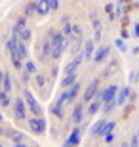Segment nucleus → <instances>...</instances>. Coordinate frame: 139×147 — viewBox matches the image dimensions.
<instances>
[{
  "label": "nucleus",
  "instance_id": "obj_1",
  "mask_svg": "<svg viewBox=\"0 0 139 147\" xmlns=\"http://www.w3.org/2000/svg\"><path fill=\"white\" fill-rule=\"evenodd\" d=\"M46 34L50 36L52 40V61H59L61 55L65 54V50H69V44H71V38L65 36L61 29H55V27H50L46 31Z\"/></svg>",
  "mask_w": 139,
  "mask_h": 147
},
{
  "label": "nucleus",
  "instance_id": "obj_2",
  "mask_svg": "<svg viewBox=\"0 0 139 147\" xmlns=\"http://www.w3.org/2000/svg\"><path fill=\"white\" fill-rule=\"evenodd\" d=\"M11 34H15L17 38H21L23 42H27V44L32 40V31L29 27V19L25 16H19L11 23Z\"/></svg>",
  "mask_w": 139,
  "mask_h": 147
},
{
  "label": "nucleus",
  "instance_id": "obj_3",
  "mask_svg": "<svg viewBox=\"0 0 139 147\" xmlns=\"http://www.w3.org/2000/svg\"><path fill=\"white\" fill-rule=\"evenodd\" d=\"M27 126H29V132H31L32 136H44L46 134V119H44V115H32L27 119Z\"/></svg>",
  "mask_w": 139,
  "mask_h": 147
},
{
  "label": "nucleus",
  "instance_id": "obj_4",
  "mask_svg": "<svg viewBox=\"0 0 139 147\" xmlns=\"http://www.w3.org/2000/svg\"><path fill=\"white\" fill-rule=\"evenodd\" d=\"M23 98H25V103H27V109L31 115H44V107L40 105L36 98H34V94L29 90V86L23 88Z\"/></svg>",
  "mask_w": 139,
  "mask_h": 147
},
{
  "label": "nucleus",
  "instance_id": "obj_5",
  "mask_svg": "<svg viewBox=\"0 0 139 147\" xmlns=\"http://www.w3.org/2000/svg\"><path fill=\"white\" fill-rule=\"evenodd\" d=\"M11 113H13V119L15 122H27V103H25V98H15L13 103H11Z\"/></svg>",
  "mask_w": 139,
  "mask_h": 147
},
{
  "label": "nucleus",
  "instance_id": "obj_6",
  "mask_svg": "<svg viewBox=\"0 0 139 147\" xmlns=\"http://www.w3.org/2000/svg\"><path fill=\"white\" fill-rule=\"evenodd\" d=\"M4 136L8 138L13 145H17V147H25L27 143H34V142H31L23 132L17 130V128H8V130H4Z\"/></svg>",
  "mask_w": 139,
  "mask_h": 147
},
{
  "label": "nucleus",
  "instance_id": "obj_7",
  "mask_svg": "<svg viewBox=\"0 0 139 147\" xmlns=\"http://www.w3.org/2000/svg\"><path fill=\"white\" fill-rule=\"evenodd\" d=\"M40 40H42V44H38V61H42V63H46V61H52V40H50L48 34H44V36H40Z\"/></svg>",
  "mask_w": 139,
  "mask_h": 147
},
{
  "label": "nucleus",
  "instance_id": "obj_8",
  "mask_svg": "<svg viewBox=\"0 0 139 147\" xmlns=\"http://www.w3.org/2000/svg\"><path fill=\"white\" fill-rule=\"evenodd\" d=\"M99 84H101V76H95V78H93V80L86 86L84 94H82V101H84V103H90L91 99L99 94V90H101V88H99Z\"/></svg>",
  "mask_w": 139,
  "mask_h": 147
},
{
  "label": "nucleus",
  "instance_id": "obj_9",
  "mask_svg": "<svg viewBox=\"0 0 139 147\" xmlns=\"http://www.w3.org/2000/svg\"><path fill=\"white\" fill-rule=\"evenodd\" d=\"M34 78V84H36V90L42 96H48V90L52 88V78H50V75H44V73H36V75L32 76Z\"/></svg>",
  "mask_w": 139,
  "mask_h": 147
},
{
  "label": "nucleus",
  "instance_id": "obj_10",
  "mask_svg": "<svg viewBox=\"0 0 139 147\" xmlns=\"http://www.w3.org/2000/svg\"><path fill=\"white\" fill-rule=\"evenodd\" d=\"M65 107H67V101H65V98H63V94H59L57 98L54 99V103L50 105V113L54 115L55 119H65Z\"/></svg>",
  "mask_w": 139,
  "mask_h": 147
},
{
  "label": "nucleus",
  "instance_id": "obj_11",
  "mask_svg": "<svg viewBox=\"0 0 139 147\" xmlns=\"http://www.w3.org/2000/svg\"><path fill=\"white\" fill-rule=\"evenodd\" d=\"M86 119V109H84V101H76L73 105V109H71V122L75 126L82 124Z\"/></svg>",
  "mask_w": 139,
  "mask_h": 147
},
{
  "label": "nucleus",
  "instance_id": "obj_12",
  "mask_svg": "<svg viewBox=\"0 0 139 147\" xmlns=\"http://www.w3.org/2000/svg\"><path fill=\"white\" fill-rule=\"evenodd\" d=\"M80 90H82V84H80L78 80H76L73 86L63 88V90H61V94H63V98H65V101H67V105H71L73 101H76V98H78Z\"/></svg>",
  "mask_w": 139,
  "mask_h": 147
},
{
  "label": "nucleus",
  "instance_id": "obj_13",
  "mask_svg": "<svg viewBox=\"0 0 139 147\" xmlns=\"http://www.w3.org/2000/svg\"><path fill=\"white\" fill-rule=\"evenodd\" d=\"M109 55H111V46L109 44H103V46H99V48L95 50V54H93V65H101L103 61L109 59Z\"/></svg>",
  "mask_w": 139,
  "mask_h": 147
},
{
  "label": "nucleus",
  "instance_id": "obj_14",
  "mask_svg": "<svg viewBox=\"0 0 139 147\" xmlns=\"http://www.w3.org/2000/svg\"><path fill=\"white\" fill-rule=\"evenodd\" d=\"M116 94H118V84H114V82H111V84H107L105 88H101V90H99V96H101L103 103H105V101L114 99V98H116Z\"/></svg>",
  "mask_w": 139,
  "mask_h": 147
},
{
  "label": "nucleus",
  "instance_id": "obj_15",
  "mask_svg": "<svg viewBox=\"0 0 139 147\" xmlns=\"http://www.w3.org/2000/svg\"><path fill=\"white\" fill-rule=\"evenodd\" d=\"M101 107H103V99H101V96L97 94L95 98H93L90 103H88V109H86V117H88V119H90V117H95V115L101 111Z\"/></svg>",
  "mask_w": 139,
  "mask_h": 147
},
{
  "label": "nucleus",
  "instance_id": "obj_16",
  "mask_svg": "<svg viewBox=\"0 0 139 147\" xmlns=\"http://www.w3.org/2000/svg\"><path fill=\"white\" fill-rule=\"evenodd\" d=\"M63 143H65V145H80V143H82V126L80 124L75 126L73 132L69 134V138H67Z\"/></svg>",
  "mask_w": 139,
  "mask_h": 147
},
{
  "label": "nucleus",
  "instance_id": "obj_17",
  "mask_svg": "<svg viewBox=\"0 0 139 147\" xmlns=\"http://www.w3.org/2000/svg\"><path fill=\"white\" fill-rule=\"evenodd\" d=\"M107 122H109L107 115H103V119H99L95 124L91 126L90 136H91V138H103V132H105V124H107Z\"/></svg>",
  "mask_w": 139,
  "mask_h": 147
},
{
  "label": "nucleus",
  "instance_id": "obj_18",
  "mask_svg": "<svg viewBox=\"0 0 139 147\" xmlns=\"http://www.w3.org/2000/svg\"><path fill=\"white\" fill-rule=\"evenodd\" d=\"M130 94H132V88H130L128 84L118 88V94H116V103H118V107H122V105H126L130 101Z\"/></svg>",
  "mask_w": 139,
  "mask_h": 147
},
{
  "label": "nucleus",
  "instance_id": "obj_19",
  "mask_svg": "<svg viewBox=\"0 0 139 147\" xmlns=\"http://www.w3.org/2000/svg\"><path fill=\"white\" fill-rule=\"evenodd\" d=\"M82 52H84V61H91L93 59V54H95V40H93V38L84 40V48H82Z\"/></svg>",
  "mask_w": 139,
  "mask_h": 147
},
{
  "label": "nucleus",
  "instance_id": "obj_20",
  "mask_svg": "<svg viewBox=\"0 0 139 147\" xmlns=\"http://www.w3.org/2000/svg\"><path fill=\"white\" fill-rule=\"evenodd\" d=\"M84 40L86 38L84 36H71V44H69V52H71V55H75V54H78V52H82V48H84Z\"/></svg>",
  "mask_w": 139,
  "mask_h": 147
},
{
  "label": "nucleus",
  "instance_id": "obj_21",
  "mask_svg": "<svg viewBox=\"0 0 139 147\" xmlns=\"http://www.w3.org/2000/svg\"><path fill=\"white\" fill-rule=\"evenodd\" d=\"M116 67H118V61H116V59H111V61H109V65L105 67V69H103V73L99 75V76H101V80H107L109 76L114 75V73H116V71H114Z\"/></svg>",
  "mask_w": 139,
  "mask_h": 147
},
{
  "label": "nucleus",
  "instance_id": "obj_22",
  "mask_svg": "<svg viewBox=\"0 0 139 147\" xmlns=\"http://www.w3.org/2000/svg\"><path fill=\"white\" fill-rule=\"evenodd\" d=\"M48 13H52V11H50L48 0H36V16L38 17H46Z\"/></svg>",
  "mask_w": 139,
  "mask_h": 147
},
{
  "label": "nucleus",
  "instance_id": "obj_23",
  "mask_svg": "<svg viewBox=\"0 0 139 147\" xmlns=\"http://www.w3.org/2000/svg\"><path fill=\"white\" fill-rule=\"evenodd\" d=\"M61 31H63L65 36H69L73 34V21H71V16H63L61 17Z\"/></svg>",
  "mask_w": 139,
  "mask_h": 147
},
{
  "label": "nucleus",
  "instance_id": "obj_24",
  "mask_svg": "<svg viewBox=\"0 0 139 147\" xmlns=\"http://www.w3.org/2000/svg\"><path fill=\"white\" fill-rule=\"evenodd\" d=\"M23 16L27 17V19H31V17L36 16V0H29L27 4H25V8H23Z\"/></svg>",
  "mask_w": 139,
  "mask_h": 147
},
{
  "label": "nucleus",
  "instance_id": "obj_25",
  "mask_svg": "<svg viewBox=\"0 0 139 147\" xmlns=\"http://www.w3.org/2000/svg\"><path fill=\"white\" fill-rule=\"evenodd\" d=\"M76 80H78V76H76V73H65L63 80H61V90H63V88H69V86H73V84H75Z\"/></svg>",
  "mask_w": 139,
  "mask_h": 147
},
{
  "label": "nucleus",
  "instance_id": "obj_26",
  "mask_svg": "<svg viewBox=\"0 0 139 147\" xmlns=\"http://www.w3.org/2000/svg\"><path fill=\"white\" fill-rule=\"evenodd\" d=\"M114 8H116V4H112V2H107V4L103 6V11H105V16H107L111 21L116 19V11H114Z\"/></svg>",
  "mask_w": 139,
  "mask_h": 147
},
{
  "label": "nucleus",
  "instance_id": "obj_27",
  "mask_svg": "<svg viewBox=\"0 0 139 147\" xmlns=\"http://www.w3.org/2000/svg\"><path fill=\"white\" fill-rule=\"evenodd\" d=\"M6 107H11L10 92H4V90H0V109H6Z\"/></svg>",
  "mask_w": 139,
  "mask_h": 147
},
{
  "label": "nucleus",
  "instance_id": "obj_28",
  "mask_svg": "<svg viewBox=\"0 0 139 147\" xmlns=\"http://www.w3.org/2000/svg\"><path fill=\"white\" fill-rule=\"evenodd\" d=\"M23 69H25L27 73H31L32 76H34V75L38 73V65H36V61L31 59V57H29V59H25V65H23Z\"/></svg>",
  "mask_w": 139,
  "mask_h": 147
},
{
  "label": "nucleus",
  "instance_id": "obj_29",
  "mask_svg": "<svg viewBox=\"0 0 139 147\" xmlns=\"http://www.w3.org/2000/svg\"><path fill=\"white\" fill-rule=\"evenodd\" d=\"M116 107H118V103H116V98H114V99H111V101H105L103 107H101V111H103V115H111Z\"/></svg>",
  "mask_w": 139,
  "mask_h": 147
},
{
  "label": "nucleus",
  "instance_id": "obj_30",
  "mask_svg": "<svg viewBox=\"0 0 139 147\" xmlns=\"http://www.w3.org/2000/svg\"><path fill=\"white\" fill-rule=\"evenodd\" d=\"M2 90H4V92H10V94H11V90H13V82H11V78H10V75H8V73L4 75V84H2Z\"/></svg>",
  "mask_w": 139,
  "mask_h": 147
},
{
  "label": "nucleus",
  "instance_id": "obj_31",
  "mask_svg": "<svg viewBox=\"0 0 139 147\" xmlns=\"http://www.w3.org/2000/svg\"><path fill=\"white\" fill-rule=\"evenodd\" d=\"M90 21H91L93 31H95V29H101V19H99V16H97L95 11H91V13H90Z\"/></svg>",
  "mask_w": 139,
  "mask_h": 147
},
{
  "label": "nucleus",
  "instance_id": "obj_32",
  "mask_svg": "<svg viewBox=\"0 0 139 147\" xmlns=\"http://www.w3.org/2000/svg\"><path fill=\"white\" fill-rule=\"evenodd\" d=\"M57 75H59V65H57V61H54V65L50 67V78H52V80H55V78H57Z\"/></svg>",
  "mask_w": 139,
  "mask_h": 147
},
{
  "label": "nucleus",
  "instance_id": "obj_33",
  "mask_svg": "<svg viewBox=\"0 0 139 147\" xmlns=\"http://www.w3.org/2000/svg\"><path fill=\"white\" fill-rule=\"evenodd\" d=\"M116 130V122H114V120H109L107 124H105V132H103V136H105V134H111V132H114Z\"/></svg>",
  "mask_w": 139,
  "mask_h": 147
},
{
  "label": "nucleus",
  "instance_id": "obj_34",
  "mask_svg": "<svg viewBox=\"0 0 139 147\" xmlns=\"http://www.w3.org/2000/svg\"><path fill=\"white\" fill-rule=\"evenodd\" d=\"M31 78H32V75H31V73H27L25 69H23V71H21V80H23V86H29Z\"/></svg>",
  "mask_w": 139,
  "mask_h": 147
},
{
  "label": "nucleus",
  "instance_id": "obj_35",
  "mask_svg": "<svg viewBox=\"0 0 139 147\" xmlns=\"http://www.w3.org/2000/svg\"><path fill=\"white\" fill-rule=\"evenodd\" d=\"M93 40H95V44H99L103 40V29H95L93 31Z\"/></svg>",
  "mask_w": 139,
  "mask_h": 147
},
{
  "label": "nucleus",
  "instance_id": "obj_36",
  "mask_svg": "<svg viewBox=\"0 0 139 147\" xmlns=\"http://www.w3.org/2000/svg\"><path fill=\"white\" fill-rule=\"evenodd\" d=\"M114 46H116L120 52H126V44H124V38H116V40H114Z\"/></svg>",
  "mask_w": 139,
  "mask_h": 147
},
{
  "label": "nucleus",
  "instance_id": "obj_37",
  "mask_svg": "<svg viewBox=\"0 0 139 147\" xmlns=\"http://www.w3.org/2000/svg\"><path fill=\"white\" fill-rule=\"evenodd\" d=\"M50 4V11H57L59 10V0H48Z\"/></svg>",
  "mask_w": 139,
  "mask_h": 147
},
{
  "label": "nucleus",
  "instance_id": "obj_38",
  "mask_svg": "<svg viewBox=\"0 0 139 147\" xmlns=\"http://www.w3.org/2000/svg\"><path fill=\"white\" fill-rule=\"evenodd\" d=\"M114 11H116V17H122V13L126 11V8L122 6V2H118V4H116V8H114Z\"/></svg>",
  "mask_w": 139,
  "mask_h": 147
},
{
  "label": "nucleus",
  "instance_id": "obj_39",
  "mask_svg": "<svg viewBox=\"0 0 139 147\" xmlns=\"http://www.w3.org/2000/svg\"><path fill=\"white\" fill-rule=\"evenodd\" d=\"M103 142H105V143H112V142H114V132L105 134V136H103Z\"/></svg>",
  "mask_w": 139,
  "mask_h": 147
},
{
  "label": "nucleus",
  "instance_id": "obj_40",
  "mask_svg": "<svg viewBox=\"0 0 139 147\" xmlns=\"http://www.w3.org/2000/svg\"><path fill=\"white\" fill-rule=\"evenodd\" d=\"M130 143H132V145H139V130L135 132L134 136H132V140H130Z\"/></svg>",
  "mask_w": 139,
  "mask_h": 147
},
{
  "label": "nucleus",
  "instance_id": "obj_41",
  "mask_svg": "<svg viewBox=\"0 0 139 147\" xmlns=\"http://www.w3.org/2000/svg\"><path fill=\"white\" fill-rule=\"evenodd\" d=\"M130 82H139V73H132V75H130Z\"/></svg>",
  "mask_w": 139,
  "mask_h": 147
},
{
  "label": "nucleus",
  "instance_id": "obj_42",
  "mask_svg": "<svg viewBox=\"0 0 139 147\" xmlns=\"http://www.w3.org/2000/svg\"><path fill=\"white\" fill-rule=\"evenodd\" d=\"M134 36L139 38V23H134Z\"/></svg>",
  "mask_w": 139,
  "mask_h": 147
},
{
  "label": "nucleus",
  "instance_id": "obj_43",
  "mask_svg": "<svg viewBox=\"0 0 139 147\" xmlns=\"http://www.w3.org/2000/svg\"><path fill=\"white\" fill-rule=\"evenodd\" d=\"M4 75H6V71L0 69V90H2V84H4Z\"/></svg>",
  "mask_w": 139,
  "mask_h": 147
},
{
  "label": "nucleus",
  "instance_id": "obj_44",
  "mask_svg": "<svg viewBox=\"0 0 139 147\" xmlns=\"http://www.w3.org/2000/svg\"><path fill=\"white\" fill-rule=\"evenodd\" d=\"M4 122V115H2V111H0V124Z\"/></svg>",
  "mask_w": 139,
  "mask_h": 147
},
{
  "label": "nucleus",
  "instance_id": "obj_45",
  "mask_svg": "<svg viewBox=\"0 0 139 147\" xmlns=\"http://www.w3.org/2000/svg\"><path fill=\"white\" fill-rule=\"evenodd\" d=\"M0 147H2V142H0Z\"/></svg>",
  "mask_w": 139,
  "mask_h": 147
}]
</instances>
